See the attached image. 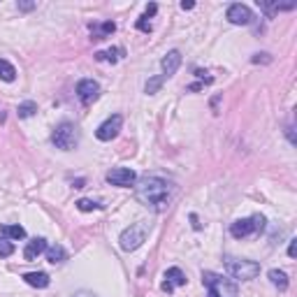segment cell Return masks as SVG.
I'll use <instances>...</instances> for the list:
<instances>
[{"label": "cell", "mask_w": 297, "mask_h": 297, "mask_svg": "<svg viewBox=\"0 0 297 297\" xmlns=\"http://www.w3.org/2000/svg\"><path fill=\"white\" fill-rule=\"evenodd\" d=\"M135 197L151 211L167 209L169 197H172V183L165 181L162 176H142L135 181Z\"/></svg>", "instance_id": "6da1fadb"}, {"label": "cell", "mask_w": 297, "mask_h": 297, "mask_svg": "<svg viewBox=\"0 0 297 297\" xmlns=\"http://www.w3.org/2000/svg\"><path fill=\"white\" fill-rule=\"evenodd\" d=\"M225 270L232 279L237 281H251L260 274V265L253 263V260H246V258H225Z\"/></svg>", "instance_id": "7a4b0ae2"}, {"label": "cell", "mask_w": 297, "mask_h": 297, "mask_svg": "<svg viewBox=\"0 0 297 297\" xmlns=\"http://www.w3.org/2000/svg\"><path fill=\"white\" fill-rule=\"evenodd\" d=\"M51 142L56 144V148L61 151H72L77 144H79V128L70 121H63L58 123L51 133Z\"/></svg>", "instance_id": "3957f363"}, {"label": "cell", "mask_w": 297, "mask_h": 297, "mask_svg": "<svg viewBox=\"0 0 297 297\" xmlns=\"http://www.w3.org/2000/svg\"><path fill=\"white\" fill-rule=\"evenodd\" d=\"M147 235H148V223L137 221V223H133L130 228L123 230L121 237H119V244H121L123 251H135L147 242Z\"/></svg>", "instance_id": "277c9868"}, {"label": "cell", "mask_w": 297, "mask_h": 297, "mask_svg": "<svg viewBox=\"0 0 297 297\" xmlns=\"http://www.w3.org/2000/svg\"><path fill=\"white\" fill-rule=\"evenodd\" d=\"M265 216L263 214H253L251 218H239L230 225V235L235 237V239H244V237L253 235V232H263L265 230Z\"/></svg>", "instance_id": "5b68a950"}, {"label": "cell", "mask_w": 297, "mask_h": 297, "mask_svg": "<svg viewBox=\"0 0 297 297\" xmlns=\"http://www.w3.org/2000/svg\"><path fill=\"white\" fill-rule=\"evenodd\" d=\"M123 128V116L121 114H114V116H109L105 123H100L98 126V130H95V137L100 140V142H112L119 133H121Z\"/></svg>", "instance_id": "8992f818"}, {"label": "cell", "mask_w": 297, "mask_h": 297, "mask_svg": "<svg viewBox=\"0 0 297 297\" xmlns=\"http://www.w3.org/2000/svg\"><path fill=\"white\" fill-rule=\"evenodd\" d=\"M107 181L112 183V186L130 188V186H135L137 174L130 167H114V169H109V172H107Z\"/></svg>", "instance_id": "52a82bcc"}, {"label": "cell", "mask_w": 297, "mask_h": 297, "mask_svg": "<svg viewBox=\"0 0 297 297\" xmlns=\"http://www.w3.org/2000/svg\"><path fill=\"white\" fill-rule=\"evenodd\" d=\"M98 95H100V84L95 79H81L77 84V98H79L84 105H91V102L98 100Z\"/></svg>", "instance_id": "ba28073f"}, {"label": "cell", "mask_w": 297, "mask_h": 297, "mask_svg": "<svg viewBox=\"0 0 297 297\" xmlns=\"http://www.w3.org/2000/svg\"><path fill=\"white\" fill-rule=\"evenodd\" d=\"M251 19H253V14H251V9L246 5H242V2L228 7V21L230 23H235V26H249Z\"/></svg>", "instance_id": "9c48e42d"}, {"label": "cell", "mask_w": 297, "mask_h": 297, "mask_svg": "<svg viewBox=\"0 0 297 297\" xmlns=\"http://www.w3.org/2000/svg\"><path fill=\"white\" fill-rule=\"evenodd\" d=\"M179 65H181V51H176V49H172V51H167V56L160 61V68H162V77L167 79V77H172V74L179 70Z\"/></svg>", "instance_id": "30bf717a"}, {"label": "cell", "mask_w": 297, "mask_h": 297, "mask_svg": "<svg viewBox=\"0 0 297 297\" xmlns=\"http://www.w3.org/2000/svg\"><path fill=\"white\" fill-rule=\"evenodd\" d=\"M47 239H42V237H35L33 242H28V246L23 249V258L26 260H37V256H42L44 251H47Z\"/></svg>", "instance_id": "8fae6325"}, {"label": "cell", "mask_w": 297, "mask_h": 297, "mask_svg": "<svg viewBox=\"0 0 297 297\" xmlns=\"http://www.w3.org/2000/svg\"><path fill=\"white\" fill-rule=\"evenodd\" d=\"M23 281H26L28 286H33V288H40V291L51 284V279H49L47 272H28V274H23Z\"/></svg>", "instance_id": "7c38bea8"}, {"label": "cell", "mask_w": 297, "mask_h": 297, "mask_svg": "<svg viewBox=\"0 0 297 297\" xmlns=\"http://www.w3.org/2000/svg\"><path fill=\"white\" fill-rule=\"evenodd\" d=\"M186 274H183L179 267H169L167 272H165V284H169L172 288H176V286H186Z\"/></svg>", "instance_id": "4fadbf2b"}, {"label": "cell", "mask_w": 297, "mask_h": 297, "mask_svg": "<svg viewBox=\"0 0 297 297\" xmlns=\"http://www.w3.org/2000/svg\"><path fill=\"white\" fill-rule=\"evenodd\" d=\"M65 258H68V251L63 249L61 244H56V246H49L47 249V260L51 265H61Z\"/></svg>", "instance_id": "5bb4252c"}, {"label": "cell", "mask_w": 297, "mask_h": 297, "mask_svg": "<svg viewBox=\"0 0 297 297\" xmlns=\"http://www.w3.org/2000/svg\"><path fill=\"white\" fill-rule=\"evenodd\" d=\"M0 79L2 81H14L16 79V68H14L9 61L0 58Z\"/></svg>", "instance_id": "9a60e30c"}, {"label": "cell", "mask_w": 297, "mask_h": 297, "mask_svg": "<svg viewBox=\"0 0 297 297\" xmlns=\"http://www.w3.org/2000/svg\"><path fill=\"white\" fill-rule=\"evenodd\" d=\"M270 281L277 286L279 291H288V277H286V272L272 270V272H270Z\"/></svg>", "instance_id": "2e32d148"}, {"label": "cell", "mask_w": 297, "mask_h": 297, "mask_svg": "<svg viewBox=\"0 0 297 297\" xmlns=\"http://www.w3.org/2000/svg\"><path fill=\"white\" fill-rule=\"evenodd\" d=\"M119 54H123V49H107V51H98V54H95V61L116 63V61H119Z\"/></svg>", "instance_id": "e0dca14e"}, {"label": "cell", "mask_w": 297, "mask_h": 297, "mask_svg": "<svg viewBox=\"0 0 297 297\" xmlns=\"http://www.w3.org/2000/svg\"><path fill=\"white\" fill-rule=\"evenodd\" d=\"M37 112V105H35L33 100H26L21 102L19 107H16V114H19V119H30V116Z\"/></svg>", "instance_id": "ac0fdd59"}, {"label": "cell", "mask_w": 297, "mask_h": 297, "mask_svg": "<svg viewBox=\"0 0 297 297\" xmlns=\"http://www.w3.org/2000/svg\"><path fill=\"white\" fill-rule=\"evenodd\" d=\"M2 235L7 239H26V230L21 228V225H5L2 228Z\"/></svg>", "instance_id": "d6986e66"}, {"label": "cell", "mask_w": 297, "mask_h": 297, "mask_svg": "<svg viewBox=\"0 0 297 297\" xmlns=\"http://www.w3.org/2000/svg\"><path fill=\"white\" fill-rule=\"evenodd\" d=\"M202 284L209 286V288H218L223 284V279L218 274H214V272H202Z\"/></svg>", "instance_id": "ffe728a7"}, {"label": "cell", "mask_w": 297, "mask_h": 297, "mask_svg": "<svg viewBox=\"0 0 297 297\" xmlns=\"http://www.w3.org/2000/svg\"><path fill=\"white\" fill-rule=\"evenodd\" d=\"M162 81H165V77H162V74H160V77H151V79L147 81V86H144V91H147L148 95H153L155 91H158V88L162 86Z\"/></svg>", "instance_id": "44dd1931"}, {"label": "cell", "mask_w": 297, "mask_h": 297, "mask_svg": "<svg viewBox=\"0 0 297 297\" xmlns=\"http://www.w3.org/2000/svg\"><path fill=\"white\" fill-rule=\"evenodd\" d=\"M14 253V244L7 237H0V258H9Z\"/></svg>", "instance_id": "7402d4cb"}, {"label": "cell", "mask_w": 297, "mask_h": 297, "mask_svg": "<svg viewBox=\"0 0 297 297\" xmlns=\"http://www.w3.org/2000/svg\"><path fill=\"white\" fill-rule=\"evenodd\" d=\"M77 209L79 211H95V209H102V204L93 202V200H79V202H77Z\"/></svg>", "instance_id": "603a6c76"}, {"label": "cell", "mask_w": 297, "mask_h": 297, "mask_svg": "<svg viewBox=\"0 0 297 297\" xmlns=\"http://www.w3.org/2000/svg\"><path fill=\"white\" fill-rule=\"evenodd\" d=\"M114 30H116V26L112 23V21H107V23H102V26H100V30H95V37H93V40H102L105 35L114 33Z\"/></svg>", "instance_id": "cb8c5ba5"}, {"label": "cell", "mask_w": 297, "mask_h": 297, "mask_svg": "<svg viewBox=\"0 0 297 297\" xmlns=\"http://www.w3.org/2000/svg\"><path fill=\"white\" fill-rule=\"evenodd\" d=\"M137 28H140L142 33H151V23L147 21V16H140V19H137Z\"/></svg>", "instance_id": "d4e9b609"}, {"label": "cell", "mask_w": 297, "mask_h": 297, "mask_svg": "<svg viewBox=\"0 0 297 297\" xmlns=\"http://www.w3.org/2000/svg\"><path fill=\"white\" fill-rule=\"evenodd\" d=\"M251 61H253V63H260V61H263V63H270L272 58H270V54H256L253 58H251Z\"/></svg>", "instance_id": "484cf974"}, {"label": "cell", "mask_w": 297, "mask_h": 297, "mask_svg": "<svg viewBox=\"0 0 297 297\" xmlns=\"http://www.w3.org/2000/svg\"><path fill=\"white\" fill-rule=\"evenodd\" d=\"M288 256H291V258L297 256V239H291V246H288Z\"/></svg>", "instance_id": "4316f807"}, {"label": "cell", "mask_w": 297, "mask_h": 297, "mask_svg": "<svg viewBox=\"0 0 297 297\" xmlns=\"http://www.w3.org/2000/svg\"><path fill=\"white\" fill-rule=\"evenodd\" d=\"M19 9H23V12H30V9H35V2H19Z\"/></svg>", "instance_id": "83f0119b"}, {"label": "cell", "mask_w": 297, "mask_h": 297, "mask_svg": "<svg viewBox=\"0 0 297 297\" xmlns=\"http://www.w3.org/2000/svg\"><path fill=\"white\" fill-rule=\"evenodd\" d=\"M155 12H158V7H155L153 2H151V5H147V19H148V16H153Z\"/></svg>", "instance_id": "f1b7e54d"}, {"label": "cell", "mask_w": 297, "mask_h": 297, "mask_svg": "<svg viewBox=\"0 0 297 297\" xmlns=\"http://www.w3.org/2000/svg\"><path fill=\"white\" fill-rule=\"evenodd\" d=\"M193 7H195V2H190V0L188 2H186V0L181 2V9H193Z\"/></svg>", "instance_id": "f546056e"}, {"label": "cell", "mask_w": 297, "mask_h": 297, "mask_svg": "<svg viewBox=\"0 0 297 297\" xmlns=\"http://www.w3.org/2000/svg\"><path fill=\"white\" fill-rule=\"evenodd\" d=\"M207 297H221V293H218V288H209V295Z\"/></svg>", "instance_id": "4dcf8cb0"}, {"label": "cell", "mask_w": 297, "mask_h": 297, "mask_svg": "<svg viewBox=\"0 0 297 297\" xmlns=\"http://www.w3.org/2000/svg\"><path fill=\"white\" fill-rule=\"evenodd\" d=\"M190 221H193V228L200 230V223H197V216H195V214H190Z\"/></svg>", "instance_id": "1f68e13d"}, {"label": "cell", "mask_w": 297, "mask_h": 297, "mask_svg": "<svg viewBox=\"0 0 297 297\" xmlns=\"http://www.w3.org/2000/svg\"><path fill=\"white\" fill-rule=\"evenodd\" d=\"M74 188H84V179H77V181H74Z\"/></svg>", "instance_id": "d6a6232c"}]
</instances>
